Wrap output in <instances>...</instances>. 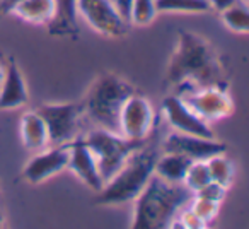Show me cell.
<instances>
[{
	"label": "cell",
	"instance_id": "1",
	"mask_svg": "<svg viewBox=\"0 0 249 229\" xmlns=\"http://www.w3.org/2000/svg\"><path fill=\"white\" fill-rule=\"evenodd\" d=\"M227 87V65L213 45L190 31L178 33V45L167 62L164 87L186 94L203 87Z\"/></svg>",
	"mask_w": 249,
	"mask_h": 229
},
{
	"label": "cell",
	"instance_id": "2",
	"mask_svg": "<svg viewBox=\"0 0 249 229\" xmlns=\"http://www.w3.org/2000/svg\"><path fill=\"white\" fill-rule=\"evenodd\" d=\"M193 198V191L183 183H167L152 174L140 195L133 202V229H164Z\"/></svg>",
	"mask_w": 249,
	"mask_h": 229
},
{
	"label": "cell",
	"instance_id": "3",
	"mask_svg": "<svg viewBox=\"0 0 249 229\" xmlns=\"http://www.w3.org/2000/svg\"><path fill=\"white\" fill-rule=\"evenodd\" d=\"M156 159V149L147 144L132 153L123 166L116 171V174L97 191L96 202L99 205H123L135 202V198L152 178Z\"/></svg>",
	"mask_w": 249,
	"mask_h": 229
},
{
	"label": "cell",
	"instance_id": "4",
	"mask_svg": "<svg viewBox=\"0 0 249 229\" xmlns=\"http://www.w3.org/2000/svg\"><path fill=\"white\" fill-rule=\"evenodd\" d=\"M133 93L135 87L126 79L111 72L103 74L90 84L84 97V113L101 129L118 132L121 106Z\"/></svg>",
	"mask_w": 249,
	"mask_h": 229
},
{
	"label": "cell",
	"instance_id": "5",
	"mask_svg": "<svg viewBox=\"0 0 249 229\" xmlns=\"http://www.w3.org/2000/svg\"><path fill=\"white\" fill-rule=\"evenodd\" d=\"M84 140L96 157L97 168H99L101 178L104 183L116 174V171L123 166L130 154L147 144V140L128 139L121 134L111 132V130L101 129V127L90 130L84 137Z\"/></svg>",
	"mask_w": 249,
	"mask_h": 229
},
{
	"label": "cell",
	"instance_id": "6",
	"mask_svg": "<svg viewBox=\"0 0 249 229\" xmlns=\"http://www.w3.org/2000/svg\"><path fill=\"white\" fill-rule=\"evenodd\" d=\"M36 111L45 120L50 146H65L79 137L82 103H43Z\"/></svg>",
	"mask_w": 249,
	"mask_h": 229
},
{
	"label": "cell",
	"instance_id": "7",
	"mask_svg": "<svg viewBox=\"0 0 249 229\" xmlns=\"http://www.w3.org/2000/svg\"><path fill=\"white\" fill-rule=\"evenodd\" d=\"M77 14L96 33L107 38L128 35L130 22L118 12L113 0H77Z\"/></svg>",
	"mask_w": 249,
	"mask_h": 229
},
{
	"label": "cell",
	"instance_id": "8",
	"mask_svg": "<svg viewBox=\"0 0 249 229\" xmlns=\"http://www.w3.org/2000/svg\"><path fill=\"white\" fill-rule=\"evenodd\" d=\"M154 118L156 114L150 101L135 91L121 106L118 132L128 139L149 140V135L154 129Z\"/></svg>",
	"mask_w": 249,
	"mask_h": 229
},
{
	"label": "cell",
	"instance_id": "9",
	"mask_svg": "<svg viewBox=\"0 0 249 229\" xmlns=\"http://www.w3.org/2000/svg\"><path fill=\"white\" fill-rule=\"evenodd\" d=\"M181 97L205 122H218L234 113V101L229 96L227 87H203L181 94Z\"/></svg>",
	"mask_w": 249,
	"mask_h": 229
},
{
	"label": "cell",
	"instance_id": "10",
	"mask_svg": "<svg viewBox=\"0 0 249 229\" xmlns=\"http://www.w3.org/2000/svg\"><path fill=\"white\" fill-rule=\"evenodd\" d=\"M162 111L167 123L173 127L176 132L188 134V135L198 137H215L213 130L210 129L208 122L200 118L179 94H167L162 99Z\"/></svg>",
	"mask_w": 249,
	"mask_h": 229
},
{
	"label": "cell",
	"instance_id": "11",
	"mask_svg": "<svg viewBox=\"0 0 249 229\" xmlns=\"http://www.w3.org/2000/svg\"><path fill=\"white\" fill-rule=\"evenodd\" d=\"M69 157H70V144H65V146H52L48 151L41 149L22 168V178L31 185L43 183V181L50 180L55 174L67 170Z\"/></svg>",
	"mask_w": 249,
	"mask_h": 229
},
{
	"label": "cell",
	"instance_id": "12",
	"mask_svg": "<svg viewBox=\"0 0 249 229\" xmlns=\"http://www.w3.org/2000/svg\"><path fill=\"white\" fill-rule=\"evenodd\" d=\"M164 153H176L191 161H207L217 154L227 153V144L215 140V137H198L173 132L164 140Z\"/></svg>",
	"mask_w": 249,
	"mask_h": 229
},
{
	"label": "cell",
	"instance_id": "13",
	"mask_svg": "<svg viewBox=\"0 0 249 229\" xmlns=\"http://www.w3.org/2000/svg\"><path fill=\"white\" fill-rule=\"evenodd\" d=\"M67 170H70L82 183H86L90 190L99 191L103 188L104 181L101 178L97 161L94 157L92 151L86 144L84 137H77L70 142V157Z\"/></svg>",
	"mask_w": 249,
	"mask_h": 229
},
{
	"label": "cell",
	"instance_id": "14",
	"mask_svg": "<svg viewBox=\"0 0 249 229\" xmlns=\"http://www.w3.org/2000/svg\"><path fill=\"white\" fill-rule=\"evenodd\" d=\"M29 101L28 86H26L24 76L14 58H9L5 65V76L0 84V110H16Z\"/></svg>",
	"mask_w": 249,
	"mask_h": 229
},
{
	"label": "cell",
	"instance_id": "15",
	"mask_svg": "<svg viewBox=\"0 0 249 229\" xmlns=\"http://www.w3.org/2000/svg\"><path fill=\"white\" fill-rule=\"evenodd\" d=\"M56 14L48 24L52 36H67L77 38L79 35V14H77V0H55Z\"/></svg>",
	"mask_w": 249,
	"mask_h": 229
},
{
	"label": "cell",
	"instance_id": "16",
	"mask_svg": "<svg viewBox=\"0 0 249 229\" xmlns=\"http://www.w3.org/2000/svg\"><path fill=\"white\" fill-rule=\"evenodd\" d=\"M21 140L26 149L41 151L50 146L48 130H46L45 120L38 114V111L33 110L22 114L21 118Z\"/></svg>",
	"mask_w": 249,
	"mask_h": 229
},
{
	"label": "cell",
	"instance_id": "17",
	"mask_svg": "<svg viewBox=\"0 0 249 229\" xmlns=\"http://www.w3.org/2000/svg\"><path fill=\"white\" fill-rule=\"evenodd\" d=\"M193 163L186 156L176 153H166L164 156H157L154 164V174L167 183H183L190 164Z\"/></svg>",
	"mask_w": 249,
	"mask_h": 229
},
{
	"label": "cell",
	"instance_id": "18",
	"mask_svg": "<svg viewBox=\"0 0 249 229\" xmlns=\"http://www.w3.org/2000/svg\"><path fill=\"white\" fill-rule=\"evenodd\" d=\"M12 14L31 24L48 26L56 14V4L55 0H22Z\"/></svg>",
	"mask_w": 249,
	"mask_h": 229
},
{
	"label": "cell",
	"instance_id": "19",
	"mask_svg": "<svg viewBox=\"0 0 249 229\" xmlns=\"http://www.w3.org/2000/svg\"><path fill=\"white\" fill-rule=\"evenodd\" d=\"M218 14L229 31L235 33V35H248L249 33V11L244 2L235 0L234 4L229 5Z\"/></svg>",
	"mask_w": 249,
	"mask_h": 229
},
{
	"label": "cell",
	"instance_id": "20",
	"mask_svg": "<svg viewBox=\"0 0 249 229\" xmlns=\"http://www.w3.org/2000/svg\"><path fill=\"white\" fill-rule=\"evenodd\" d=\"M208 164V171H210V178L212 181L218 183L220 187L227 188L232 185L234 181V174H235V168L232 164L231 159L225 157V154H217V156L207 159Z\"/></svg>",
	"mask_w": 249,
	"mask_h": 229
},
{
	"label": "cell",
	"instance_id": "21",
	"mask_svg": "<svg viewBox=\"0 0 249 229\" xmlns=\"http://www.w3.org/2000/svg\"><path fill=\"white\" fill-rule=\"evenodd\" d=\"M157 12H183V14H205L210 11L208 0H156Z\"/></svg>",
	"mask_w": 249,
	"mask_h": 229
},
{
	"label": "cell",
	"instance_id": "22",
	"mask_svg": "<svg viewBox=\"0 0 249 229\" xmlns=\"http://www.w3.org/2000/svg\"><path fill=\"white\" fill-rule=\"evenodd\" d=\"M210 181H212V178H210L207 161H193V163L190 164V168H188L183 185L188 190L196 193L200 188H203L205 185H208Z\"/></svg>",
	"mask_w": 249,
	"mask_h": 229
},
{
	"label": "cell",
	"instance_id": "23",
	"mask_svg": "<svg viewBox=\"0 0 249 229\" xmlns=\"http://www.w3.org/2000/svg\"><path fill=\"white\" fill-rule=\"evenodd\" d=\"M157 7L156 0H133L130 7V24L149 26L156 19Z\"/></svg>",
	"mask_w": 249,
	"mask_h": 229
},
{
	"label": "cell",
	"instance_id": "24",
	"mask_svg": "<svg viewBox=\"0 0 249 229\" xmlns=\"http://www.w3.org/2000/svg\"><path fill=\"white\" fill-rule=\"evenodd\" d=\"M190 209L208 226V222L213 221L217 217L218 210H220V204L215 200H208L205 197H200V195H195L193 193V198H191L190 204Z\"/></svg>",
	"mask_w": 249,
	"mask_h": 229
},
{
	"label": "cell",
	"instance_id": "25",
	"mask_svg": "<svg viewBox=\"0 0 249 229\" xmlns=\"http://www.w3.org/2000/svg\"><path fill=\"white\" fill-rule=\"evenodd\" d=\"M225 193H227V188L220 187V185L215 183V181H210V183L205 185L203 188H200L195 195H200V197H205V198H208V200H215V202H218V204H222L225 198Z\"/></svg>",
	"mask_w": 249,
	"mask_h": 229
},
{
	"label": "cell",
	"instance_id": "26",
	"mask_svg": "<svg viewBox=\"0 0 249 229\" xmlns=\"http://www.w3.org/2000/svg\"><path fill=\"white\" fill-rule=\"evenodd\" d=\"M22 0H0V21L14 12V9L21 4Z\"/></svg>",
	"mask_w": 249,
	"mask_h": 229
},
{
	"label": "cell",
	"instance_id": "27",
	"mask_svg": "<svg viewBox=\"0 0 249 229\" xmlns=\"http://www.w3.org/2000/svg\"><path fill=\"white\" fill-rule=\"evenodd\" d=\"M132 2L133 0H113L114 7L118 9V12H120L126 21L130 19V7H132Z\"/></svg>",
	"mask_w": 249,
	"mask_h": 229
},
{
	"label": "cell",
	"instance_id": "28",
	"mask_svg": "<svg viewBox=\"0 0 249 229\" xmlns=\"http://www.w3.org/2000/svg\"><path fill=\"white\" fill-rule=\"evenodd\" d=\"M235 0H208V5H210V11L222 12L224 9H227L229 5L234 4Z\"/></svg>",
	"mask_w": 249,
	"mask_h": 229
},
{
	"label": "cell",
	"instance_id": "29",
	"mask_svg": "<svg viewBox=\"0 0 249 229\" xmlns=\"http://www.w3.org/2000/svg\"><path fill=\"white\" fill-rule=\"evenodd\" d=\"M4 76H5V67L0 63V84H2V80H4Z\"/></svg>",
	"mask_w": 249,
	"mask_h": 229
},
{
	"label": "cell",
	"instance_id": "30",
	"mask_svg": "<svg viewBox=\"0 0 249 229\" xmlns=\"http://www.w3.org/2000/svg\"><path fill=\"white\" fill-rule=\"evenodd\" d=\"M4 222H5V214H4V210L0 209V228L4 226Z\"/></svg>",
	"mask_w": 249,
	"mask_h": 229
}]
</instances>
